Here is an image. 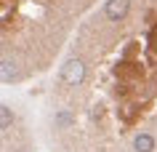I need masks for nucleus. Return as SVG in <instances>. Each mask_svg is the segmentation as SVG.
<instances>
[{"label": "nucleus", "instance_id": "nucleus-3", "mask_svg": "<svg viewBox=\"0 0 157 152\" xmlns=\"http://www.w3.org/2000/svg\"><path fill=\"white\" fill-rule=\"evenodd\" d=\"M0 77H3V83H13V80H19V64H16V59L3 56V61H0Z\"/></svg>", "mask_w": 157, "mask_h": 152}, {"label": "nucleus", "instance_id": "nucleus-1", "mask_svg": "<svg viewBox=\"0 0 157 152\" xmlns=\"http://www.w3.org/2000/svg\"><path fill=\"white\" fill-rule=\"evenodd\" d=\"M61 83L64 85H69V88H75V85H80L85 80V61L83 59H69L61 67Z\"/></svg>", "mask_w": 157, "mask_h": 152}, {"label": "nucleus", "instance_id": "nucleus-2", "mask_svg": "<svg viewBox=\"0 0 157 152\" xmlns=\"http://www.w3.org/2000/svg\"><path fill=\"white\" fill-rule=\"evenodd\" d=\"M128 11H131V0H107L104 14H107L109 21H123L128 16Z\"/></svg>", "mask_w": 157, "mask_h": 152}]
</instances>
